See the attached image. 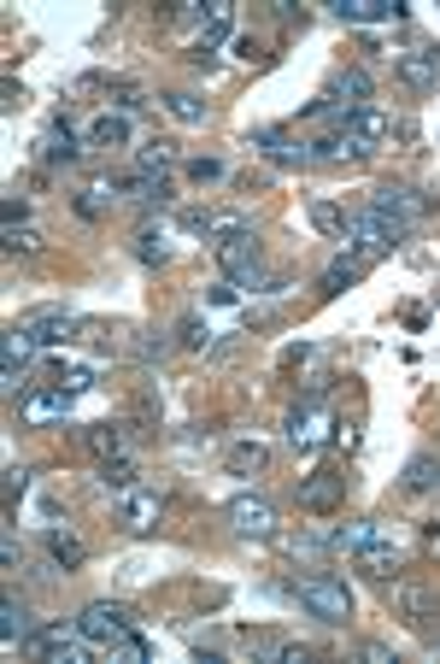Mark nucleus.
I'll use <instances>...</instances> for the list:
<instances>
[{"mask_svg":"<svg viewBox=\"0 0 440 664\" xmlns=\"http://www.w3.org/2000/svg\"><path fill=\"white\" fill-rule=\"evenodd\" d=\"M229 30H235V7L229 0H212L200 18V36H194V65H212V53L229 41Z\"/></svg>","mask_w":440,"mask_h":664,"instance_id":"12","label":"nucleus"},{"mask_svg":"<svg viewBox=\"0 0 440 664\" xmlns=\"http://www.w3.org/2000/svg\"><path fill=\"white\" fill-rule=\"evenodd\" d=\"M0 641H7V647H24L29 641V612L18 605V594L0 600Z\"/></svg>","mask_w":440,"mask_h":664,"instance_id":"32","label":"nucleus"},{"mask_svg":"<svg viewBox=\"0 0 440 664\" xmlns=\"http://www.w3.org/2000/svg\"><path fill=\"white\" fill-rule=\"evenodd\" d=\"M83 447L100 459V465H106V459H129V424H112V417H106V424H88Z\"/></svg>","mask_w":440,"mask_h":664,"instance_id":"23","label":"nucleus"},{"mask_svg":"<svg viewBox=\"0 0 440 664\" xmlns=\"http://www.w3.org/2000/svg\"><path fill=\"white\" fill-rule=\"evenodd\" d=\"M0 559H7V565H12V571H18V565H24V553H18V541H12V536H7V541H0Z\"/></svg>","mask_w":440,"mask_h":664,"instance_id":"46","label":"nucleus"},{"mask_svg":"<svg viewBox=\"0 0 440 664\" xmlns=\"http://www.w3.org/2000/svg\"><path fill=\"white\" fill-rule=\"evenodd\" d=\"M376 541H388V529H381L376 517H359V524H341L329 536V553H352V559H359L364 547H376Z\"/></svg>","mask_w":440,"mask_h":664,"instance_id":"25","label":"nucleus"},{"mask_svg":"<svg viewBox=\"0 0 440 664\" xmlns=\"http://www.w3.org/2000/svg\"><path fill=\"white\" fill-rule=\"evenodd\" d=\"M335 18L370 30V24H405V7L400 0H335Z\"/></svg>","mask_w":440,"mask_h":664,"instance_id":"19","label":"nucleus"},{"mask_svg":"<svg viewBox=\"0 0 440 664\" xmlns=\"http://www.w3.org/2000/svg\"><path fill=\"white\" fill-rule=\"evenodd\" d=\"M83 148H88V136H77V129H71L65 118H59L48 136H41V159H48V165H77Z\"/></svg>","mask_w":440,"mask_h":664,"instance_id":"24","label":"nucleus"},{"mask_svg":"<svg viewBox=\"0 0 440 664\" xmlns=\"http://www.w3.org/2000/svg\"><path fill=\"white\" fill-rule=\"evenodd\" d=\"M300 512H335L347 500V471H317V476H305L300 483Z\"/></svg>","mask_w":440,"mask_h":664,"instance_id":"16","label":"nucleus"},{"mask_svg":"<svg viewBox=\"0 0 440 664\" xmlns=\"http://www.w3.org/2000/svg\"><path fill=\"white\" fill-rule=\"evenodd\" d=\"M24 653L53 659V664H83V659L106 653V647H100V641H95V635H88L83 624H41V629H29Z\"/></svg>","mask_w":440,"mask_h":664,"instance_id":"2","label":"nucleus"},{"mask_svg":"<svg viewBox=\"0 0 440 664\" xmlns=\"http://www.w3.org/2000/svg\"><path fill=\"white\" fill-rule=\"evenodd\" d=\"M159 512H165V500H159V488H129V494H117V524L129 529V536H141V529L159 524Z\"/></svg>","mask_w":440,"mask_h":664,"instance_id":"17","label":"nucleus"},{"mask_svg":"<svg viewBox=\"0 0 440 664\" xmlns=\"http://www.w3.org/2000/svg\"><path fill=\"white\" fill-rule=\"evenodd\" d=\"M229 529L241 541H276V506L264 494H235L229 500Z\"/></svg>","mask_w":440,"mask_h":664,"instance_id":"8","label":"nucleus"},{"mask_svg":"<svg viewBox=\"0 0 440 664\" xmlns=\"http://www.w3.org/2000/svg\"><path fill=\"white\" fill-rule=\"evenodd\" d=\"M400 565H405V547H393V541H376V547H364V553H359V571L376 576V582H388Z\"/></svg>","mask_w":440,"mask_h":664,"instance_id":"27","label":"nucleus"},{"mask_svg":"<svg viewBox=\"0 0 440 664\" xmlns=\"http://www.w3.org/2000/svg\"><path fill=\"white\" fill-rule=\"evenodd\" d=\"M65 394H83V388H95V365H59V377H53Z\"/></svg>","mask_w":440,"mask_h":664,"instance_id":"41","label":"nucleus"},{"mask_svg":"<svg viewBox=\"0 0 440 664\" xmlns=\"http://www.w3.org/2000/svg\"><path fill=\"white\" fill-rule=\"evenodd\" d=\"M212 259H217V271H224V277H247V271H264V253H259V236H253V229H247V236L217 241Z\"/></svg>","mask_w":440,"mask_h":664,"instance_id":"18","label":"nucleus"},{"mask_svg":"<svg viewBox=\"0 0 440 664\" xmlns=\"http://www.w3.org/2000/svg\"><path fill=\"white\" fill-rule=\"evenodd\" d=\"M83 136H88V148H124L129 141V112H100Z\"/></svg>","mask_w":440,"mask_h":664,"instance_id":"28","label":"nucleus"},{"mask_svg":"<svg viewBox=\"0 0 440 664\" xmlns=\"http://www.w3.org/2000/svg\"><path fill=\"white\" fill-rule=\"evenodd\" d=\"M388 612L405 617L411 629H429L440 617V594H435V588H423V582H411V576H393V582H388Z\"/></svg>","mask_w":440,"mask_h":664,"instance_id":"5","label":"nucleus"},{"mask_svg":"<svg viewBox=\"0 0 440 664\" xmlns=\"http://www.w3.org/2000/svg\"><path fill=\"white\" fill-rule=\"evenodd\" d=\"M71 400L77 394H65V388H24L18 394V424H53V417H71Z\"/></svg>","mask_w":440,"mask_h":664,"instance_id":"13","label":"nucleus"},{"mask_svg":"<svg viewBox=\"0 0 440 664\" xmlns=\"http://www.w3.org/2000/svg\"><path fill=\"white\" fill-rule=\"evenodd\" d=\"M282 553H288V559H305V565H312V559L329 553V541H317V536H305V529H300V536H282Z\"/></svg>","mask_w":440,"mask_h":664,"instance_id":"39","label":"nucleus"},{"mask_svg":"<svg viewBox=\"0 0 440 664\" xmlns=\"http://www.w3.org/2000/svg\"><path fill=\"white\" fill-rule=\"evenodd\" d=\"M100 488H106V494H129V488H141L136 459H106V465H100Z\"/></svg>","mask_w":440,"mask_h":664,"instance_id":"34","label":"nucleus"},{"mask_svg":"<svg viewBox=\"0 0 440 664\" xmlns=\"http://www.w3.org/2000/svg\"><path fill=\"white\" fill-rule=\"evenodd\" d=\"M411 236L405 224H393V218H381V212L370 206H359V212H347L341 229H335V241H341V253L347 259H359V265H376V259H388L400 241Z\"/></svg>","mask_w":440,"mask_h":664,"instance_id":"1","label":"nucleus"},{"mask_svg":"<svg viewBox=\"0 0 440 664\" xmlns=\"http://www.w3.org/2000/svg\"><path fill=\"white\" fill-rule=\"evenodd\" d=\"M77 624H83L88 635H95V641L106 647V653H112L117 641H129V635H136V617H129L117 600H95V605H88V612L77 617Z\"/></svg>","mask_w":440,"mask_h":664,"instance_id":"10","label":"nucleus"},{"mask_svg":"<svg viewBox=\"0 0 440 664\" xmlns=\"http://www.w3.org/2000/svg\"><path fill=\"white\" fill-rule=\"evenodd\" d=\"M129 353H136L141 365H159V359L171 353V336H165V329H136V341H129Z\"/></svg>","mask_w":440,"mask_h":664,"instance_id":"36","label":"nucleus"},{"mask_svg":"<svg viewBox=\"0 0 440 664\" xmlns=\"http://www.w3.org/2000/svg\"><path fill=\"white\" fill-rule=\"evenodd\" d=\"M341 129H352V136L364 141V148H381V141L393 136V118L381 107H359V112H347V124Z\"/></svg>","mask_w":440,"mask_h":664,"instance_id":"26","label":"nucleus"},{"mask_svg":"<svg viewBox=\"0 0 440 664\" xmlns=\"http://www.w3.org/2000/svg\"><path fill=\"white\" fill-rule=\"evenodd\" d=\"M364 206L411 229V224H423V218H429V206H435V200H429V195H417V189H400V183H381V189H370V200H364Z\"/></svg>","mask_w":440,"mask_h":664,"instance_id":"7","label":"nucleus"},{"mask_svg":"<svg viewBox=\"0 0 440 664\" xmlns=\"http://www.w3.org/2000/svg\"><path fill=\"white\" fill-rule=\"evenodd\" d=\"M36 359V336H29L24 324L7 329V341H0V383H7V394L18 400L24 394V365Z\"/></svg>","mask_w":440,"mask_h":664,"instance_id":"11","label":"nucleus"},{"mask_svg":"<svg viewBox=\"0 0 440 664\" xmlns=\"http://www.w3.org/2000/svg\"><path fill=\"white\" fill-rule=\"evenodd\" d=\"M264 465H271V447H264V441H235L229 453H224V471L229 476H259Z\"/></svg>","mask_w":440,"mask_h":664,"instance_id":"29","label":"nucleus"},{"mask_svg":"<svg viewBox=\"0 0 440 664\" xmlns=\"http://www.w3.org/2000/svg\"><path fill=\"white\" fill-rule=\"evenodd\" d=\"M176 341H183L188 353H205V348H212V324H205L200 312H188L183 324H176Z\"/></svg>","mask_w":440,"mask_h":664,"instance_id":"37","label":"nucleus"},{"mask_svg":"<svg viewBox=\"0 0 440 664\" xmlns=\"http://www.w3.org/2000/svg\"><path fill=\"white\" fill-rule=\"evenodd\" d=\"M364 277V265H359V259H329V265H323V277H317V288H323V295H347V288L352 283H359Z\"/></svg>","mask_w":440,"mask_h":664,"instance_id":"31","label":"nucleus"},{"mask_svg":"<svg viewBox=\"0 0 440 664\" xmlns=\"http://www.w3.org/2000/svg\"><path fill=\"white\" fill-rule=\"evenodd\" d=\"M335 424H341V417L323 406V400H300V406L288 412V447L293 453H317V447L335 436Z\"/></svg>","mask_w":440,"mask_h":664,"instance_id":"4","label":"nucleus"},{"mask_svg":"<svg viewBox=\"0 0 440 664\" xmlns=\"http://www.w3.org/2000/svg\"><path fill=\"white\" fill-rule=\"evenodd\" d=\"M429 653H435V659H440V641H435V647H429Z\"/></svg>","mask_w":440,"mask_h":664,"instance_id":"47","label":"nucleus"},{"mask_svg":"<svg viewBox=\"0 0 440 664\" xmlns=\"http://www.w3.org/2000/svg\"><path fill=\"white\" fill-rule=\"evenodd\" d=\"M24 488H29V476H24L18 465H12V471H7V500H18V494H24Z\"/></svg>","mask_w":440,"mask_h":664,"instance_id":"45","label":"nucleus"},{"mask_svg":"<svg viewBox=\"0 0 440 664\" xmlns=\"http://www.w3.org/2000/svg\"><path fill=\"white\" fill-rule=\"evenodd\" d=\"M18 324L29 329V336H36V348H65L71 336H77V329H88L77 312H65V306H36V312H24Z\"/></svg>","mask_w":440,"mask_h":664,"instance_id":"9","label":"nucleus"},{"mask_svg":"<svg viewBox=\"0 0 440 664\" xmlns=\"http://www.w3.org/2000/svg\"><path fill=\"white\" fill-rule=\"evenodd\" d=\"M48 553H53V565L77 571L88 559V547H83V536H71V529H48Z\"/></svg>","mask_w":440,"mask_h":664,"instance_id":"35","label":"nucleus"},{"mask_svg":"<svg viewBox=\"0 0 440 664\" xmlns=\"http://www.w3.org/2000/svg\"><path fill=\"white\" fill-rule=\"evenodd\" d=\"M176 159H183L176 141H147V148H136V171H147V177H165Z\"/></svg>","mask_w":440,"mask_h":664,"instance_id":"33","label":"nucleus"},{"mask_svg":"<svg viewBox=\"0 0 440 664\" xmlns=\"http://www.w3.org/2000/svg\"><path fill=\"white\" fill-rule=\"evenodd\" d=\"M393 71H400V83H405V89H417V95L435 89V83H440V41H423V48L400 53Z\"/></svg>","mask_w":440,"mask_h":664,"instance_id":"14","label":"nucleus"},{"mask_svg":"<svg viewBox=\"0 0 440 664\" xmlns=\"http://www.w3.org/2000/svg\"><path fill=\"white\" fill-rule=\"evenodd\" d=\"M293 600L305 605V612L317 617V624H352V594H347V582H335V576H300V582H293Z\"/></svg>","mask_w":440,"mask_h":664,"instance_id":"3","label":"nucleus"},{"mask_svg":"<svg viewBox=\"0 0 440 664\" xmlns=\"http://www.w3.org/2000/svg\"><path fill=\"white\" fill-rule=\"evenodd\" d=\"M176 236H183V224H147V229H136V259H141V265H171Z\"/></svg>","mask_w":440,"mask_h":664,"instance_id":"22","label":"nucleus"},{"mask_svg":"<svg viewBox=\"0 0 440 664\" xmlns=\"http://www.w3.org/2000/svg\"><path fill=\"white\" fill-rule=\"evenodd\" d=\"M400 488H405V494H429V488H440V459H435V453H417V459H405V476H400Z\"/></svg>","mask_w":440,"mask_h":664,"instance_id":"30","label":"nucleus"},{"mask_svg":"<svg viewBox=\"0 0 440 664\" xmlns=\"http://www.w3.org/2000/svg\"><path fill=\"white\" fill-rule=\"evenodd\" d=\"M36 248H41L36 224H7V253H36Z\"/></svg>","mask_w":440,"mask_h":664,"instance_id":"40","label":"nucleus"},{"mask_svg":"<svg viewBox=\"0 0 440 664\" xmlns=\"http://www.w3.org/2000/svg\"><path fill=\"white\" fill-rule=\"evenodd\" d=\"M376 148H364L352 129H329V136H317L312 141V159H323V165H364Z\"/></svg>","mask_w":440,"mask_h":664,"instance_id":"20","label":"nucleus"},{"mask_svg":"<svg viewBox=\"0 0 440 664\" xmlns=\"http://www.w3.org/2000/svg\"><path fill=\"white\" fill-rule=\"evenodd\" d=\"M247 141H253L259 153H271L276 165H312V141L288 136V129H253Z\"/></svg>","mask_w":440,"mask_h":664,"instance_id":"21","label":"nucleus"},{"mask_svg":"<svg viewBox=\"0 0 440 664\" xmlns=\"http://www.w3.org/2000/svg\"><path fill=\"white\" fill-rule=\"evenodd\" d=\"M165 107H171V118H183V124H205V100H200V95H188V89L165 95Z\"/></svg>","mask_w":440,"mask_h":664,"instance_id":"38","label":"nucleus"},{"mask_svg":"<svg viewBox=\"0 0 440 664\" xmlns=\"http://www.w3.org/2000/svg\"><path fill=\"white\" fill-rule=\"evenodd\" d=\"M188 177H194V183H217V177H224V159H188Z\"/></svg>","mask_w":440,"mask_h":664,"instance_id":"42","label":"nucleus"},{"mask_svg":"<svg viewBox=\"0 0 440 664\" xmlns=\"http://www.w3.org/2000/svg\"><path fill=\"white\" fill-rule=\"evenodd\" d=\"M370 95H376V83H370V71H364V65H341L329 77V89H323V100H335V107H347V112L370 107Z\"/></svg>","mask_w":440,"mask_h":664,"instance_id":"15","label":"nucleus"},{"mask_svg":"<svg viewBox=\"0 0 440 664\" xmlns=\"http://www.w3.org/2000/svg\"><path fill=\"white\" fill-rule=\"evenodd\" d=\"M183 229L217 248V241H229V236H247L253 218H247L241 206H194V212H183Z\"/></svg>","mask_w":440,"mask_h":664,"instance_id":"6","label":"nucleus"},{"mask_svg":"<svg viewBox=\"0 0 440 664\" xmlns=\"http://www.w3.org/2000/svg\"><path fill=\"white\" fill-rule=\"evenodd\" d=\"M329 447H335V453H352V447H359V424H335Z\"/></svg>","mask_w":440,"mask_h":664,"instance_id":"43","label":"nucleus"},{"mask_svg":"<svg viewBox=\"0 0 440 664\" xmlns=\"http://www.w3.org/2000/svg\"><path fill=\"white\" fill-rule=\"evenodd\" d=\"M359 659H364V664H393V653H388L381 641H359Z\"/></svg>","mask_w":440,"mask_h":664,"instance_id":"44","label":"nucleus"}]
</instances>
